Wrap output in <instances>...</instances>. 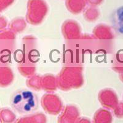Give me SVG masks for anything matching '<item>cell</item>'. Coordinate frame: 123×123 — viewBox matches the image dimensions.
<instances>
[{
    "label": "cell",
    "mask_w": 123,
    "mask_h": 123,
    "mask_svg": "<svg viewBox=\"0 0 123 123\" xmlns=\"http://www.w3.org/2000/svg\"><path fill=\"white\" fill-rule=\"evenodd\" d=\"M86 1L87 4L89 5V6L97 7L102 4L103 2L104 1V0H86Z\"/></svg>",
    "instance_id": "obj_23"
},
{
    "label": "cell",
    "mask_w": 123,
    "mask_h": 123,
    "mask_svg": "<svg viewBox=\"0 0 123 123\" xmlns=\"http://www.w3.org/2000/svg\"><path fill=\"white\" fill-rule=\"evenodd\" d=\"M27 21L22 17H17L13 18L8 25L9 29L15 34L21 33L27 28Z\"/></svg>",
    "instance_id": "obj_15"
},
{
    "label": "cell",
    "mask_w": 123,
    "mask_h": 123,
    "mask_svg": "<svg viewBox=\"0 0 123 123\" xmlns=\"http://www.w3.org/2000/svg\"><path fill=\"white\" fill-rule=\"evenodd\" d=\"M58 88L63 91L79 89L84 84L83 67L81 65L63 67L57 76Z\"/></svg>",
    "instance_id": "obj_1"
},
{
    "label": "cell",
    "mask_w": 123,
    "mask_h": 123,
    "mask_svg": "<svg viewBox=\"0 0 123 123\" xmlns=\"http://www.w3.org/2000/svg\"><path fill=\"white\" fill-rule=\"evenodd\" d=\"M62 35L65 39H77L81 37L82 30L80 24L74 20H67L61 27Z\"/></svg>",
    "instance_id": "obj_5"
},
{
    "label": "cell",
    "mask_w": 123,
    "mask_h": 123,
    "mask_svg": "<svg viewBox=\"0 0 123 123\" xmlns=\"http://www.w3.org/2000/svg\"><path fill=\"white\" fill-rule=\"evenodd\" d=\"M86 0H65L67 9L73 14H79L83 12L86 7Z\"/></svg>",
    "instance_id": "obj_13"
},
{
    "label": "cell",
    "mask_w": 123,
    "mask_h": 123,
    "mask_svg": "<svg viewBox=\"0 0 123 123\" xmlns=\"http://www.w3.org/2000/svg\"><path fill=\"white\" fill-rule=\"evenodd\" d=\"M100 15V11L97 7L89 6L83 11V17L86 21L94 22L98 19Z\"/></svg>",
    "instance_id": "obj_16"
},
{
    "label": "cell",
    "mask_w": 123,
    "mask_h": 123,
    "mask_svg": "<svg viewBox=\"0 0 123 123\" xmlns=\"http://www.w3.org/2000/svg\"><path fill=\"white\" fill-rule=\"evenodd\" d=\"M112 121L111 113L106 108H100L94 114L92 123H112Z\"/></svg>",
    "instance_id": "obj_14"
},
{
    "label": "cell",
    "mask_w": 123,
    "mask_h": 123,
    "mask_svg": "<svg viewBox=\"0 0 123 123\" xmlns=\"http://www.w3.org/2000/svg\"><path fill=\"white\" fill-rule=\"evenodd\" d=\"M7 24H8V22H7V20L6 19V17H4V16H2V15H0V31L6 29L7 26Z\"/></svg>",
    "instance_id": "obj_24"
},
{
    "label": "cell",
    "mask_w": 123,
    "mask_h": 123,
    "mask_svg": "<svg viewBox=\"0 0 123 123\" xmlns=\"http://www.w3.org/2000/svg\"><path fill=\"white\" fill-rule=\"evenodd\" d=\"M3 11V10L1 9V7H0V12H2Z\"/></svg>",
    "instance_id": "obj_27"
},
{
    "label": "cell",
    "mask_w": 123,
    "mask_h": 123,
    "mask_svg": "<svg viewBox=\"0 0 123 123\" xmlns=\"http://www.w3.org/2000/svg\"><path fill=\"white\" fill-rule=\"evenodd\" d=\"M14 74L9 67H0V87H6L13 83Z\"/></svg>",
    "instance_id": "obj_10"
},
{
    "label": "cell",
    "mask_w": 123,
    "mask_h": 123,
    "mask_svg": "<svg viewBox=\"0 0 123 123\" xmlns=\"http://www.w3.org/2000/svg\"><path fill=\"white\" fill-rule=\"evenodd\" d=\"M113 114L116 117H123V102L118 103L116 107L113 109Z\"/></svg>",
    "instance_id": "obj_21"
},
{
    "label": "cell",
    "mask_w": 123,
    "mask_h": 123,
    "mask_svg": "<svg viewBox=\"0 0 123 123\" xmlns=\"http://www.w3.org/2000/svg\"><path fill=\"white\" fill-rule=\"evenodd\" d=\"M16 34L9 29L0 31V39H15Z\"/></svg>",
    "instance_id": "obj_20"
},
{
    "label": "cell",
    "mask_w": 123,
    "mask_h": 123,
    "mask_svg": "<svg viewBox=\"0 0 123 123\" xmlns=\"http://www.w3.org/2000/svg\"><path fill=\"white\" fill-rule=\"evenodd\" d=\"M41 105L46 113L58 115L63 108V102L57 94L49 92L44 94L41 99Z\"/></svg>",
    "instance_id": "obj_4"
},
{
    "label": "cell",
    "mask_w": 123,
    "mask_h": 123,
    "mask_svg": "<svg viewBox=\"0 0 123 123\" xmlns=\"http://www.w3.org/2000/svg\"><path fill=\"white\" fill-rule=\"evenodd\" d=\"M93 35L98 39H112L114 34L111 28L105 24H98L93 30Z\"/></svg>",
    "instance_id": "obj_8"
},
{
    "label": "cell",
    "mask_w": 123,
    "mask_h": 123,
    "mask_svg": "<svg viewBox=\"0 0 123 123\" xmlns=\"http://www.w3.org/2000/svg\"><path fill=\"white\" fill-rule=\"evenodd\" d=\"M41 86L42 89L46 92H54L58 88L57 76L49 73L41 76Z\"/></svg>",
    "instance_id": "obj_9"
},
{
    "label": "cell",
    "mask_w": 123,
    "mask_h": 123,
    "mask_svg": "<svg viewBox=\"0 0 123 123\" xmlns=\"http://www.w3.org/2000/svg\"><path fill=\"white\" fill-rule=\"evenodd\" d=\"M119 77H120V79L122 80V81L123 82V71H122L121 72Z\"/></svg>",
    "instance_id": "obj_26"
},
{
    "label": "cell",
    "mask_w": 123,
    "mask_h": 123,
    "mask_svg": "<svg viewBox=\"0 0 123 123\" xmlns=\"http://www.w3.org/2000/svg\"><path fill=\"white\" fill-rule=\"evenodd\" d=\"M98 98L101 105L107 110H113L118 104L117 94L111 89L101 90L98 94Z\"/></svg>",
    "instance_id": "obj_6"
},
{
    "label": "cell",
    "mask_w": 123,
    "mask_h": 123,
    "mask_svg": "<svg viewBox=\"0 0 123 123\" xmlns=\"http://www.w3.org/2000/svg\"><path fill=\"white\" fill-rule=\"evenodd\" d=\"M15 0H0V7L2 10H4L11 6Z\"/></svg>",
    "instance_id": "obj_22"
},
{
    "label": "cell",
    "mask_w": 123,
    "mask_h": 123,
    "mask_svg": "<svg viewBox=\"0 0 123 123\" xmlns=\"http://www.w3.org/2000/svg\"><path fill=\"white\" fill-rule=\"evenodd\" d=\"M49 11L45 0H28L27 2L26 21L32 25H39L43 22Z\"/></svg>",
    "instance_id": "obj_3"
},
{
    "label": "cell",
    "mask_w": 123,
    "mask_h": 123,
    "mask_svg": "<svg viewBox=\"0 0 123 123\" xmlns=\"http://www.w3.org/2000/svg\"><path fill=\"white\" fill-rule=\"evenodd\" d=\"M112 26L118 33L123 35V6L117 8L111 15Z\"/></svg>",
    "instance_id": "obj_12"
},
{
    "label": "cell",
    "mask_w": 123,
    "mask_h": 123,
    "mask_svg": "<svg viewBox=\"0 0 123 123\" xmlns=\"http://www.w3.org/2000/svg\"><path fill=\"white\" fill-rule=\"evenodd\" d=\"M10 103L14 111L20 115L33 113L39 106L37 95L27 89H18L12 94Z\"/></svg>",
    "instance_id": "obj_2"
},
{
    "label": "cell",
    "mask_w": 123,
    "mask_h": 123,
    "mask_svg": "<svg viewBox=\"0 0 123 123\" xmlns=\"http://www.w3.org/2000/svg\"><path fill=\"white\" fill-rule=\"evenodd\" d=\"M76 123H92L89 119L87 117H80Z\"/></svg>",
    "instance_id": "obj_25"
},
{
    "label": "cell",
    "mask_w": 123,
    "mask_h": 123,
    "mask_svg": "<svg viewBox=\"0 0 123 123\" xmlns=\"http://www.w3.org/2000/svg\"><path fill=\"white\" fill-rule=\"evenodd\" d=\"M47 121L48 119L44 114L38 112L19 117L14 123H47Z\"/></svg>",
    "instance_id": "obj_11"
},
{
    "label": "cell",
    "mask_w": 123,
    "mask_h": 123,
    "mask_svg": "<svg viewBox=\"0 0 123 123\" xmlns=\"http://www.w3.org/2000/svg\"><path fill=\"white\" fill-rule=\"evenodd\" d=\"M16 121V116L12 110L8 108L0 109V123H14Z\"/></svg>",
    "instance_id": "obj_17"
},
{
    "label": "cell",
    "mask_w": 123,
    "mask_h": 123,
    "mask_svg": "<svg viewBox=\"0 0 123 123\" xmlns=\"http://www.w3.org/2000/svg\"><path fill=\"white\" fill-rule=\"evenodd\" d=\"M41 76L39 74H34L30 77L26 81V84L28 88L35 91H40L42 90L41 86Z\"/></svg>",
    "instance_id": "obj_18"
},
{
    "label": "cell",
    "mask_w": 123,
    "mask_h": 123,
    "mask_svg": "<svg viewBox=\"0 0 123 123\" xmlns=\"http://www.w3.org/2000/svg\"><path fill=\"white\" fill-rule=\"evenodd\" d=\"M80 116V110L76 105H67L63 107L60 113L57 123H76Z\"/></svg>",
    "instance_id": "obj_7"
},
{
    "label": "cell",
    "mask_w": 123,
    "mask_h": 123,
    "mask_svg": "<svg viewBox=\"0 0 123 123\" xmlns=\"http://www.w3.org/2000/svg\"><path fill=\"white\" fill-rule=\"evenodd\" d=\"M18 70L23 76L28 78L35 74V72L37 71V68L35 66H27L22 65L18 67Z\"/></svg>",
    "instance_id": "obj_19"
}]
</instances>
